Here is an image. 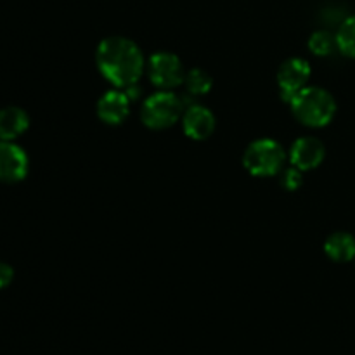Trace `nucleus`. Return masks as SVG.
<instances>
[{"label": "nucleus", "mask_w": 355, "mask_h": 355, "mask_svg": "<svg viewBox=\"0 0 355 355\" xmlns=\"http://www.w3.org/2000/svg\"><path fill=\"white\" fill-rule=\"evenodd\" d=\"M101 75L118 89H127L139 82L146 68L139 45L125 37L104 38L96 51Z\"/></svg>", "instance_id": "f257e3e1"}, {"label": "nucleus", "mask_w": 355, "mask_h": 355, "mask_svg": "<svg viewBox=\"0 0 355 355\" xmlns=\"http://www.w3.org/2000/svg\"><path fill=\"white\" fill-rule=\"evenodd\" d=\"M130 113V99L125 90H107L97 101V116L107 125H120Z\"/></svg>", "instance_id": "9d476101"}, {"label": "nucleus", "mask_w": 355, "mask_h": 355, "mask_svg": "<svg viewBox=\"0 0 355 355\" xmlns=\"http://www.w3.org/2000/svg\"><path fill=\"white\" fill-rule=\"evenodd\" d=\"M324 252L335 262H350L355 259V238L349 232H335L326 239Z\"/></svg>", "instance_id": "f8f14e48"}, {"label": "nucleus", "mask_w": 355, "mask_h": 355, "mask_svg": "<svg viewBox=\"0 0 355 355\" xmlns=\"http://www.w3.org/2000/svg\"><path fill=\"white\" fill-rule=\"evenodd\" d=\"M184 83H186V89L189 96H205V94H208L211 90L214 80L201 68H193L186 73Z\"/></svg>", "instance_id": "ddd939ff"}, {"label": "nucleus", "mask_w": 355, "mask_h": 355, "mask_svg": "<svg viewBox=\"0 0 355 355\" xmlns=\"http://www.w3.org/2000/svg\"><path fill=\"white\" fill-rule=\"evenodd\" d=\"M309 78H311V64L305 59L291 58L284 61L277 71V85H279L281 97L290 104L295 94L305 89Z\"/></svg>", "instance_id": "423d86ee"}, {"label": "nucleus", "mask_w": 355, "mask_h": 355, "mask_svg": "<svg viewBox=\"0 0 355 355\" xmlns=\"http://www.w3.org/2000/svg\"><path fill=\"white\" fill-rule=\"evenodd\" d=\"M336 44L338 51L347 58L355 59V16L347 17L336 33Z\"/></svg>", "instance_id": "4468645a"}, {"label": "nucleus", "mask_w": 355, "mask_h": 355, "mask_svg": "<svg viewBox=\"0 0 355 355\" xmlns=\"http://www.w3.org/2000/svg\"><path fill=\"white\" fill-rule=\"evenodd\" d=\"M335 47H338V44H336V35L329 33V31L326 30L315 31V33H312V37L309 38V49H311L315 55H321V58L331 54V52L335 51Z\"/></svg>", "instance_id": "2eb2a0df"}, {"label": "nucleus", "mask_w": 355, "mask_h": 355, "mask_svg": "<svg viewBox=\"0 0 355 355\" xmlns=\"http://www.w3.org/2000/svg\"><path fill=\"white\" fill-rule=\"evenodd\" d=\"M12 277H14L12 267L6 262H0V290L9 286V284L12 283Z\"/></svg>", "instance_id": "f3484780"}, {"label": "nucleus", "mask_w": 355, "mask_h": 355, "mask_svg": "<svg viewBox=\"0 0 355 355\" xmlns=\"http://www.w3.org/2000/svg\"><path fill=\"white\" fill-rule=\"evenodd\" d=\"M326 149L319 139L315 137H300L293 142L290 149V162L295 168L307 172L314 170L324 162Z\"/></svg>", "instance_id": "6e6552de"}, {"label": "nucleus", "mask_w": 355, "mask_h": 355, "mask_svg": "<svg viewBox=\"0 0 355 355\" xmlns=\"http://www.w3.org/2000/svg\"><path fill=\"white\" fill-rule=\"evenodd\" d=\"M148 73L151 82L163 90L175 89L180 83H184V78H186V71H184L180 59L172 52L165 51L155 52L149 58Z\"/></svg>", "instance_id": "39448f33"}, {"label": "nucleus", "mask_w": 355, "mask_h": 355, "mask_svg": "<svg viewBox=\"0 0 355 355\" xmlns=\"http://www.w3.org/2000/svg\"><path fill=\"white\" fill-rule=\"evenodd\" d=\"M293 116L307 127H326L336 114V101L321 87H305L290 103Z\"/></svg>", "instance_id": "f03ea898"}, {"label": "nucleus", "mask_w": 355, "mask_h": 355, "mask_svg": "<svg viewBox=\"0 0 355 355\" xmlns=\"http://www.w3.org/2000/svg\"><path fill=\"white\" fill-rule=\"evenodd\" d=\"M184 132L193 141H205L215 132V116L208 107L201 104H191L182 116Z\"/></svg>", "instance_id": "1a4fd4ad"}, {"label": "nucleus", "mask_w": 355, "mask_h": 355, "mask_svg": "<svg viewBox=\"0 0 355 355\" xmlns=\"http://www.w3.org/2000/svg\"><path fill=\"white\" fill-rule=\"evenodd\" d=\"M28 155L14 141H0V180L16 184L28 175Z\"/></svg>", "instance_id": "0eeeda50"}, {"label": "nucleus", "mask_w": 355, "mask_h": 355, "mask_svg": "<svg viewBox=\"0 0 355 355\" xmlns=\"http://www.w3.org/2000/svg\"><path fill=\"white\" fill-rule=\"evenodd\" d=\"M304 184V179H302V170L298 168H288L284 170L283 175H281V186L286 191H297L300 189V186Z\"/></svg>", "instance_id": "dca6fc26"}, {"label": "nucleus", "mask_w": 355, "mask_h": 355, "mask_svg": "<svg viewBox=\"0 0 355 355\" xmlns=\"http://www.w3.org/2000/svg\"><path fill=\"white\" fill-rule=\"evenodd\" d=\"M184 104L180 97H177L168 90H159L146 99L141 110V120L146 127L153 130H163L179 121L182 116Z\"/></svg>", "instance_id": "20e7f679"}, {"label": "nucleus", "mask_w": 355, "mask_h": 355, "mask_svg": "<svg viewBox=\"0 0 355 355\" xmlns=\"http://www.w3.org/2000/svg\"><path fill=\"white\" fill-rule=\"evenodd\" d=\"M30 127V116L17 106L0 110V141H16Z\"/></svg>", "instance_id": "9b49d317"}, {"label": "nucleus", "mask_w": 355, "mask_h": 355, "mask_svg": "<svg viewBox=\"0 0 355 355\" xmlns=\"http://www.w3.org/2000/svg\"><path fill=\"white\" fill-rule=\"evenodd\" d=\"M286 162V151L272 139H259L246 148L243 165L255 177H272L281 172Z\"/></svg>", "instance_id": "7ed1b4c3"}]
</instances>
